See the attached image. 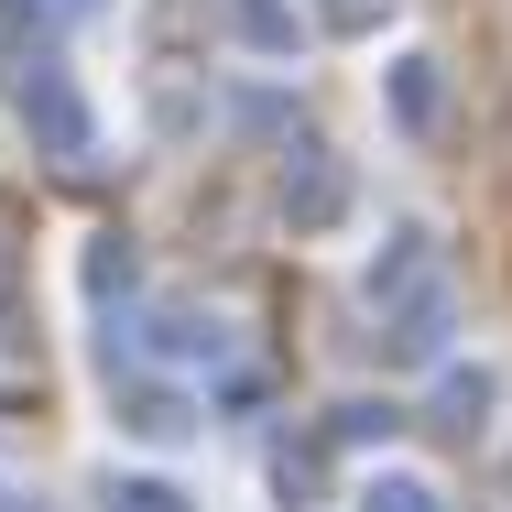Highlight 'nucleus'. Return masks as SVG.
Wrapping results in <instances>:
<instances>
[{"instance_id": "obj_1", "label": "nucleus", "mask_w": 512, "mask_h": 512, "mask_svg": "<svg viewBox=\"0 0 512 512\" xmlns=\"http://www.w3.org/2000/svg\"><path fill=\"white\" fill-rule=\"evenodd\" d=\"M371 512H436V502H425V491H382Z\"/></svg>"}]
</instances>
